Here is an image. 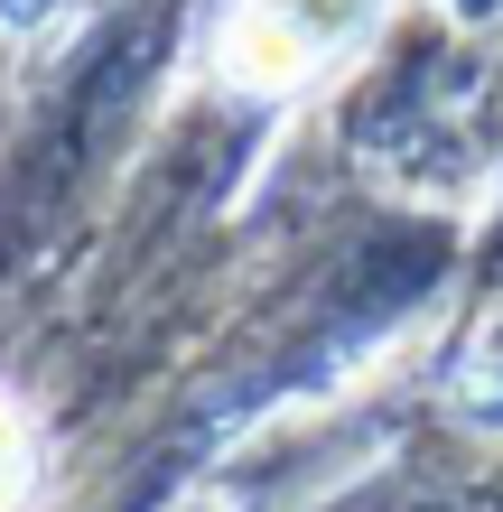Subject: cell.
Listing matches in <instances>:
<instances>
[{"label":"cell","instance_id":"1","mask_svg":"<svg viewBox=\"0 0 503 512\" xmlns=\"http://www.w3.org/2000/svg\"><path fill=\"white\" fill-rule=\"evenodd\" d=\"M373 10L382 0H233V28H224L215 66H224V84H243V94H289V84H308Z\"/></svg>","mask_w":503,"mask_h":512},{"label":"cell","instance_id":"2","mask_svg":"<svg viewBox=\"0 0 503 512\" xmlns=\"http://www.w3.org/2000/svg\"><path fill=\"white\" fill-rule=\"evenodd\" d=\"M19 494H28V419L0 401V512H10Z\"/></svg>","mask_w":503,"mask_h":512}]
</instances>
